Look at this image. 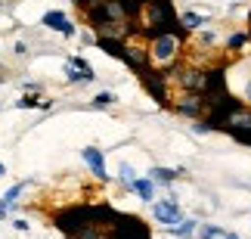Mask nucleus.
<instances>
[{"label":"nucleus","instance_id":"obj_1","mask_svg":"<svg viewBox=\"0 0 251 239\" xmlns=\"http://www.w3.org/2000/svg\"><path fill=\"white\" fill-rule=\"evenodd\" d=\"M90 224V208H84V205H75V208H65V212L56 214V227H59L62 233H69V239L84 230V227Z\"/></svg>","mask_w":251,"mask_h":239},{"label":"nucleus","instance_id":"obj_2","mask_svg":"<svg viewBox=\"0 0 251 239\" xmlns=\"http://www.w3.org/2000/svg\"><path fill=\"white\" fill-rule=\"evenodd\" d=\"M105 239H152V236H149V227L143 224L140 217H124V214H118V221H115L112 233L105 236Z\"/></svg>","mask_w":251,"mask_h":239},{"label":"nucleus","instance_id":"obj_3","mask_svg":"<svg viewBox=\"0 0 251 239\" xmlns=\"http://www.w3.org/2000/svg\"><path fill=\"white\" fill-rule=\"evenodd\" d=\"M177 47H180V37L177 34H158L155 44H152V59L155 62H171L177 56Z\"/></svg>","mask_w":251,"mask_h":239},{"label":"nucleus","instance_id":"obj_4","mask_svg":"<svg viewBox=\"0 0 251 239\" xmlns=\"http://www.w3.org/2000/svg\"><path fill=\"white\" fill-rule=\"evenodd\" d=\"M143 84H146V90L152 93V100L155 103H161L165 106L168 103V90H165V75H155V72H143Z\"/></svg>","mask_w":251,"mask_h":239},{"label":"nucleus","instance_id":"obj_5","mask_svg":"<svg viewBox=\"0 0 251 239\" xmlns=\"http://www.w3.org/2000/svg\"><path fill=\"white\" fill-rule=\"evenodd\" d=\"M155 221L158 224H180V205L174 202V199H168V202H158L155 205Z\"/></svg>","mask_w":251,"mask_h":239},{"label":"nucleus","instance_id":"obj_6","mask_svg":"<svg viewBox=\"0 0 251 239\" xmlns=\"http://www.w3.org/2000/svg\"><path fill=\"white\" fill-rule=\"evenodd\" d=\"M41 22H44L47 28H53V31H62V34H75L72 22L65 19V13H59V9H50V13H44V19H41Z\"/></svg>","mask_w":251,"mask_h":239},{"label":"nucleus","instance_id":"obj_7","mask_svg":"<svg viewBox=\"0 0 251 239\" xmlns=\"http://www.w3.org/2000/svg\"><path fill=\"white\" fill-rule=\"evenodd\" d=\"M205 81H208V75L199 72V69H189V72L180 75V84L186 90H192V93H205Z\"/></svg>","mask_w":251,"mask_h":239},{"label":"nucleus","instance_id":"obj_8","mask_svg":"<svg viewBox=\"0 0 251 239\" xmlns=\"http://www.w3.org/2000/svg\"><path fill=\"white\" fill-rule=\"evenodd\" d=\"M84 161L90 165V171H93V174L100 177V180H105V177H109V174H105V161H102V152H100V149L87 146V149H84Z\"/></svg>","mask_w":251,"mask_h":239},{"label":"nucleus","instance_id":"obj_9","mask_svg":"<svg viewBox=\"0 0 251 239\" xmlns=\"http://www.w3.org/2000/svg\"><path fill=\"white\" fill-rule=\"evenodd\" d=\"M205 106H208L205 97H196V93H192V97H186V100H183L180 106H177V112H180V115H189V118H199Z\"/></svg>","mask_w":251,"mask_h":239},{"label":"nucleus","instance_id":"obj_10","mask_svg":"<svg viewBox=\"0 0 251 239\" xmlns=\"http://www.w3.org/2000/svg\"><path fill=\"white\" fill-rule=\"evenodd\" d=\"M96 47H100L102 53H109V56H118V59L127 56V47H124L118 37H96Z\"/></svg>","mask_w":251,"mask_h":239},{"label":"nucleus","instance_id":"obj_11","mask_svg":"<svg viewBox=\"0 0 251 239\" xmlns=\"http://www.w3.org/2000/svg\"><path fill=\"white\" fill-rule=\"evenodd\" d=\"M171 233H174V236H183V239H186V236H192V233H196V221H180L177 227H171Z\"/></svg>","mask_w":251,"mask_h":239},{"label":"nucleus","instance_id":"obj_12","mask_svg":"<svg viewBox=\"0 0 251 239\" xmlns=\"http://www.w3.org/2000/svg\"><path fill=\"white\" fill-rule=\"evenodd\" d=\"M174 177H177V171L171 168H152V180H158V184H171Z\"/></svg>","mask_w":251,"mask_h":239},{"label":"nucleus","instance_id":"obj_13","mask_svg":"<svg viewBox=\"0 0 251 239\" xmlns=\"http://www.w3.org/2000/svg\"><path fill=\"white\" fill-rule=\"evenodd\" d=\"M133 189H137V196L140 199H152V180H133Z\"/></svg>","mask_w":251,"mask_h":239},{"label":"nucleus","instance_id":"obj_14","mask_svg":"<svg viewBox=\"0 0 251 239\" xmlns=\"http://www.w3.org/2000/svg\"><path fill=\"white\" fill-rule=\"evenodd\" d=\"M72 65H75V69H78V72L84 75L87 81H93V78H96V75H93V65H90V62H84V59H72Z\"/></svg>","mask_w":251,"mask_h":239},{"label":"nucleus","instance_id":"obj_15","mask_svg":"<svg viewBox=\"0 0 251 239\" xmlns=\"http://www.w3.org/2000/svg\"><path fill=\"white\" fill-rule=\"evenodd\" d=\"M19 106H22V109H31V106H41V109H47L50 103H47V100H34L31 93H28V97H22V100H19Z\"/></svg>","mask_w":251,"mask_h":239},{"label":"nucleus","instance_id":"obj_16","mask_svg":"<svg viewBox=\"0 0 251 239\" xmlns=\"http://www.w3.org/2000/svg\"><path fill=\"white\" fill-rule=\"evenodd\" d=\"M112 103H115V93H109V90H102L100 97L93 100V106H96V109H105V106H112Z\"/></svg>","mask_w":251,"mask_h":239},{"label":"nucleus","instance_id":"obj_17","mask_svg":"<svg viewBox=\"0 0 251 239\" xmlns=\"http://www.w3.org/2000/svg\"><path fill=\"white\" fill-rule=\"evenodd\" d=\"M183 25H186V28H199V25H205V19H201L199 13H183Z\"/></svg>","mask_w":251,"mask_h":239},{"label":"nucleus","instance_id":"obj_18","mask_svg":"<svg viewBox=\"0 0 251 239\" xmlns=\"http://www.w3.org/2000/svg\"><path fill=\"white\" fill-rule=\"evenodd\" d=\"M22 189H25V184H16L13 189H6V196H3V205H6V208H9V205H16V196L22 193Z\"/></svg>","mask_w":251,"mask_h":239},{"label":"nucleus","instance_id":"obj_19","mask_svg":"<svg viewBox=\"0 0 251 239\" xmlns=\"http://www.w3.org/2000/svg\"><path fill=\"white\" fill-rule=\"evenodd\" d=\"M226 233L220 230V227H205V230H201V239H224Z\"/></svg>","mask_w":251,"mask_h":239},{"label":"nucleus","instance_id":"obj_20","mask_svg":"<svg viewBox=\"0 0 251 239\" xmlns=\"http://www.w3.org/2000/svg\"><path fill=\"white\" fill-rule=\"evenodd\" d=\"M245 44H248V34H233L229 37V50H242Z\"/></svg>","mask_w":251,"mask_h":239},{"label":"nucleus","instance_id":"obj_21","mask_svg":"<svg viewBox=\"0 0 251 239\" xmlns=\"http://www.w3.org/2000/svg\"><path fill=\"white\" fill-rule=\"evenodd\" d=\"M121 180H124V186H130V189H133V180H137V177H133L130 165H121Z\"/></svg>","mask_w":251,"mask_h":239},{"label":"nucleus","instance_id":"obj_22","mask_svg":"<svg viewBox=\"0 0 251 239\" xmlns=\"http://www.w3.org/2000/svg\"><path fill=\"white\" fill-rule=\"evenodd\" d=\"M0 217H6V205H3V199H0Z\"/></svg>","mask_w":251,"mask_h":239},{"label":"nucleus","instance_id":"obj_23","mask_svg":"<svg viewBox=\"0 0 251 239\" xmlns=\"http://www.w3.org/2000/svg\"><path fill=\"white\" fill-rule=\"evenodd\" d=\"M224 239H239V236H236V233H226V236H224Z\"/></svg>","mask_w":251,"mask_h":239},{"label":"nucleus","instance_id":"obj_24","mask_svg":"<svg viewBox=\"0 0 251 239\" xmlns=\"http://www.w3.org/2000/svg\"><path fill=\"white\" fill-rule=\"evenodd\" d=\"M248 100H251V84H248Z\"/></svg>","mask_w":251,"mask_h":239},{"label":"nucleus","instance_id":"obj_25","mask_svg":"<svg viewBox=\"0 0 251 239\" xmlns=\"http://www.w3.org/2000/svg\"><path fill=\"white\" fill-rule=\"evenodd\" d=\"M3 171H6V168H3V165H0V174H3Z\"/></svg>","mask_w":251,"mask_h":239},{"label":"nucleus","instance_id":"obj_26","mask_svg":"<svg viewBox=\"0 0 251 239\" xmlns=\"http://www.w3.org/2000/svg\"><path fill=\"white\" fill-rule=\"evenodd\" d=\"M248 22H251V13H248Z\"/></svg>","mask_w":251,"mask_h":239},{"label":"nucleus","instance_id":"obj_27","mask_svg":"<svg viewBox=\"0 0 251 239\" xmlns=\"http://www.w3.org/2000/svg\"><path fill=\"white\" fill-rule=\"evenodd\" d=\"M75 3H81V0H75Z\"/></svg>","mask_w":251,"mask_h":239}]
</instances>
